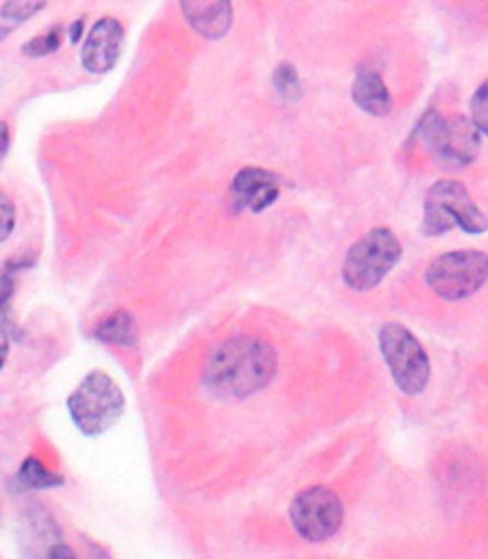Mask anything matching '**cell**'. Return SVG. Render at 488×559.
Wrapping results in <instances>:
<instances>
[{"mask_svg": "<svg viewBox=\"0 0 488 559\" xmlns=\"http://www.w3.org/2000/svg\"><path fill=\"white\" fill-rule=\"evenodd\" d=\"M272 84H274V91L279 93V98L286 103H298L302 98L300 76L291 62L276 64V70L272 74Z\"/></svg>", "mask_w": 488, "mask_h": 559, "instance_id": "obj_15", "label": "cell"}, {"mask_svg": "<svg viewBox=\"0 0 488 559\" xmlns=\"http://www.w3.org/2000/svg\"><path fill=\"white\" fill-rule=\"evenodd\" d=\"M94 336L100 343L117 345V348H136L139 343L136 319L127 310H117L110 317H105L103 322L94 329Z\"/></svg>", "mask_w": 488, "mask_h": 559, "instance_id": "obj_13", "label": "cell"}, {"mask_svg": "<svg viewBox=\"0 0 488 559\" xmlns=\"http://www.w3.org/2000/svg\"><path fill=\"white\" fill-rule=\"evenodd\" d=\"M469 117L474 127L481 131V136H488V79L474 91V96L469 100Z\"/></svg>", "mask_w": 488, "mask_h": 559, "instance_id": "obj_18", "label": "cell"}, {"mask_svg": "<svg viewBox=\"0 0 488 559\" xmlns=\"http://www.w3.org/2000/svg\"><path fill=\"white\" fill-rule=\"evenodd\" d=\"M124 393L105 371H88L68 397L72 424L88 438L103 436L124 415Z\"/></svg>", "mask_w": 488, "mask_h": 559, "instance_id": "obj_5", "label": "cell"}, {"mask_svg": "<svg viewBox=\"0 0 488 559\" xmlns=\"http://www.w3.org/2000/svg\"><path fill=\"white\" fill-rule=\"evenodd\" d=\"M401 258L403 246L398 236L386 226H377L348 248L346 258H343L341 278L350 290L367 293L384 282Z\"/></svg>", "mask_w": 488, "mask_h": 559, "instance_id": "obj_3", "label": "cell"}, {"mask_svg": "<svg viewBox=\"0 0 488 559\" xmlns=\"http://www.w3.org/2000/svg\"><path fill=\"white\" fill-rule=\"evenodd\" d=\"M46 8V3H3L0 8V22H3V34L0 36H8L12 29H15L17 24L32 20L36 12H41Z\"/></svg>", "mask_w": 488, "mask_h": 559, "instance_id": "obj_16", "label": "cell"}, {"mask_svg": "<svg viewBox=\"0 0 488 559\" xmlns=\"http://www.w3.org/2000/svg\"><path fill=\"white\" fill-rule=\"evenodd\" d=\"M64 476L52 474L46 469L44 462L36 457H26L20 472L10 478V492H29V490H46V488H62Z\"/></svg>", "mask_w": 488, "mask_h": 559, "instance_id": "obj_14", "label": "cell"}, {"mask_svg": "<svg viewBox=\"0 0 488 559\" xmlns=\"http://www.w3.org/2000/svg\"><path fill=\"white\" fill-rule=\"evenodd\" d=\"M463 229L469 236L488 231V217L474 203V198L460 181L443 179L429 186L425 195V219H421V234L443 236L448 231Z\"/></svg>", "mask_w": 488, "mask_h": 559, "instance_id": "obj_4", "label": "cell"}, {"mask_svg": "<svg viewBox=\"0 0 488 559\" xmlns=\"http://www.w3.org/2000/svg\"><path fill=\"white\" fill-rule=\"evenodd\" d=\"M82 32H84V20H79V22H74V24L70 26V41L76 44L79 38H82Z\"/></svg>", "mask_w": 488, "mask_h": 559, "instance_id": "obj_20", "label": "cell"}, {"mask_svg": "<svg viewBox=\"0 0 488 559\" xmlns=\"http://www.w3.org/2000/svg\"><path fill=\"white\" fill-rule=\"evenodd\" d=\"M124 48V26L115 17L98 20L86 36V41L79 52L82 68L91 74H108Z\"/></svg>", "mask_w": 488, "mask_h": 559, "instance_id": "obj_9", "label": "cell"}, {"mask_svg": "<svg viewBox=\"0 0 488 559\" xmlns=\"http://www.w3.org/2000/svg\"><path fill=\"white\" fill-rule=\"evenodd\" d=\"M0 210H3V241H8L12 229H15V205L8 195H0Z\"/></svg>", "mask_w": 488, "mask_h": 559, "instance_id": "obj_19", "label": "cell"}, {"mask_svg": "<svg viewBox=\"0 0 488 559\" xmlns=\"http://www.w3.org/2000/svg\"><path fill=\"white\" fill-rule=\"evenodd\" d=\"M181 12L191 29L198 36L207 38V41H219V38L229 34L234 24V5L227 3V0H217V3H205V0H183Z\"/></svg>", "mask_w": 488, "mask_h": 559, "instance_id": "obj_11", "label": "cell"}, {"mask_svg": "<svg viewBox=\"0 0 488 559\" xmlns=\"http://www.w3.org/2000/svg\"><path fill=\"white\" fill-rule=\"evenodd\" d=\"M0 131H3V159H5L8 151H10V129H8V124H0Z\"/></svg>", "mask_w": 488, "mask_h": 559, "instance_id": "obj_21", "label": "cell"}, {"mask_svg": "<svg viewBox=\"0 0 488 559\" xmlns=\"http://www.w3.org/2000/svg\"><path fill=\"white\" fill-rule=\"evenodd\" d=\"M343 502L334 490L324 486H312L300 490L288 508V519L296 534L308 543H324L338 534L343 526Z\"/></svg>", "mask_w": 488, "mask_h": 559, "instance_id": "obj_8", "label": "cell"}, {"mask_svg": "<svg viewBox=\"0 0 488 559\" xmlns=\"http://www.w3.org/2000/svg\"><path fill=\"white\" fill-rule=\"evenodd\" d=\"M413 139L425 143L427 151L448 169L469 167L481 151V131L474 127L472 117H441L433 108L419 117Z\"/></svg>", "mask_w": 488, "mask_h": 559, "instance_id": "obj_2", "label": "cell"}, {"mask_svg": "<svg viewBox=\"0 0 488 559\" xmlns=\"http://www.w3.org/2000/svg\"><path fill=\"white\" fill-rule=\"evenodd\" d=\"M377 343L395 389L410 397L425 393L431 379V359L413 331L398 322H389L379 329Z\"/></svg>", "mask_w": 488, "mask_h": 559, "instance_id": "obj_6", "label": "cell"}, {"mask_svg": "<svg viewBox=\"0 0 488 559\" xmlns=\"http://www.w3.org/2000/svg\"><path fill=\"white\" fill-rule=\"evenodd\" d=\"M425 282L433 296L457 302L481 290L488 282V255L481 250H451L433 258Z\"/></svg>", "mask_w": 488, "mask_h": 559, "instance_id": "obj_7", "label": "cell"}, {"mask_svg": "<svg viewBox=\"0 0 488 559\" xmlns=\"http://www.w3.org/2000/svg\"><path fill=\"white\" fill-rule=\"evenodd\" d=\"M282 179L274 171L260 167H243L231 181V210L260 215L282 195Z\"/></svg>", "mask_w": 488, "mask_h": 559, "instance_id": "obj_10", "label": "cell"}, {"mask_svg": "<svg viewBox=\"0 0 488 559\" xmlns=\"http://www.w3.org/2000/svg\"><path fill=\"white\" fill-rule=\"evenodd\" d=\"M353 103L372 117H389L393 108L391 91L384 79L374 70H360L355 74V82L350 86Z\"/></svg>", "mask_w": 488, "mask_h": 559, "instance_id": "obj_12", "label": "cell"}, {"mask_svg": "<svg viewBox=\"0 0 488 559\" xmlns=\"http://www.w3.org/2000/svg\"><path fill=\"white\" fill-rule=\"evenodd\" d=\"M62 44V29L60 26H52V29L44 36H36L32 41H26L22 46V52L26 58H46L50 52H58Z\"/></svg>", "mask_w": 488, "mask_h": 559, "instance_id": "obj_17", "label": "cell"}, {"mask_svg": "<svg viewBox=\"0 0 488 559\" xmlns=\"http://www.w3.org/2000/svg\"><path fill=\"white\" fill-rule=\"evenodd\" d=\"M279 371L276 348L258 336H231L210 350L203 365V389L224 403H241L265 391Z\"/></svg>", "mask_w": 488, "mask_h": 559, "instance_id": "obj_1", "label": "cell"}]
</instances>
